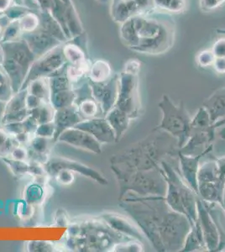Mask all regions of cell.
<instances>
[{
  "label": "cell",
  "mask_w": 225,
  "mask_h": 252,
  "mask_svg": "<svg viewBox=\"0 0 225 252\" xmlns=\"http://www.w3.org/2000/svg\"><path fill=\"white\" fill-rule=\"evenodd\" d=\"M120 200V206L131 215L157 251L172 252L184 247L191 223L185 215L171 209L164 197L126 194Z\"/></svg>",
  "instance_id": "1"
},
{
  "label": "cell",
  "mask_w": 225,
  "mask_h": 252,
  "mask_svg": "<svg viewBox=\"0 0 225 252\" xmlns=\"http://www.w3.org/2000/svg\"><path fill=\"white\" fill-rule=\"evenodd\" d=\"M176 34L174 21L167 17L152 16L151 13L137 15L120 25V36L133 52L161 55L173 46Z\"/></svg>",
  "instance_id": "2"
},
{
  "label": "cell",
  "mask_w": 225,
  "mask_h": 252,
  "mask_svg": "<svg viewBox=\"0 0 225 252\" xmlns=\"http://www.w3.org/2000/svg\"><path fill=\"white\" fill-rule=\"evenodd\" d=\"M157 135L148 137L110 158L111 170L114 171H147L156 169L167 156L178 155V143L167 132L161 129Z\"/></svg>",
  "instance_id": "3"
},
{
  "label": "cell",
  "mask_w": 225,
  "mask_h": 252,
  "mask_svg": "<svg viewBox=\"0 0 225 252\" xmlns=\"http://www.w3.org/2000/svg\"><path fill=\"white\" fill-rule=\"evenodd\" d=\"M102 219H81L69 223L65 246L71 252H112L117 244L129 241Z\"/></svg>",
  "instance_id": "4"
},
{
  "label": "cell",
  "mask_w": 225,
  "mask_h": 252,
  "mask_svg": "<svg viewBox=\"0 0 225 252\" xmlns=\"http://www.w3.org/2000/svg\"><path fill=\"white\" fill-rule=\"evenodd\" d=\"M120 188V198L133 192L139 196L165 197L167 184L161 169L114 171Z\"/></svg>",
  "instance_id": "5"
},
{
  "label": "cell",
  "mask_w": 225,
  "mask_h": 252,
  "mask_svg": "<svg viewBox=\"0 0 225 252\" xmlns=\"http://www.w3.org/2000/svg\"><path fill=\"white\" fill-rule=\"evenodd\" d=\"M161 166V171L167 184L165 196L166 204L174 211L185 215L190 221L192 227L193 226L197 221V199H195L193 190L164 160Z\"/></svg>",
  "instance_id": "6"
},
{
  "label": "cell",
  "mask_w": 225,
  "mask_h": 252,
  "mask_svg": "<svg viewBox=\"0 0 225 252\" xmlns=\"http://www.w3.org/2000/svg\"><path fill=\"white\" fill-rule=\"evenodd\" d=\"M3 52L2 66L11 81L14 94L19 92L32 64L37 57L23 39L1 44Z\"/></svg>",
  "instance_id": "7"
},
{
  "label": "cell",
  "mask_w": 225,
  "mask_h": 252,
  "mask_svg": "<svg viewBox=\"0 0 225 252\" xmlns=\"http://www.w3.org/2000/svg\"><path fill=\"white\" fill-rule=\"evenodd\" d=\"M159 107L163 113L162 120L159 127L155 129L167 132L177 138L179 149L183 148L188 142L191 131L192 120L185 107L183 103L179 106L175 105L167 95H163Z\"/></svg>",
  "instance_id": "8"
},
{
  "label": "cell",
  "mask_w": 225,
  "mask_h": 252,
  "mask_svg": "<svg viewBox=\"0 0 225 252\" xmlns=\"http://www.w3.org/2000/svg\"><path fill=\"white\" fill-rule=\"evenodd\" d=\"M138 75L123 71L118 77V97L114 107L126 113L131 120L140 115Z\"/></svg>",
  "instance_id": "9"
},
{
  "label": "cell",
  "mask_w": 225,
  "mask_h": 252,
  "mask_svg": "<svg viewBox=\"0 0 225 252\" xmlns=\"http://www.w3.org/2000/svg\"><path fill=\"white\" fill-rule=\"evenodd\" d=\"M63 45L52 49L46 54L36 58L32 67L26 76L23 86L20 90L26 89L29 83L38 78H48L63 66L66 65V58L64 57L63 51Z\"/></svg>",
  "instance_id": "10"
},
{
  "label": "cell",
  "mask_w": 225,
  "mask_h": 252,
  "mask_svg": "<svg viewBox=\"0 0 225 252\" xmlns=\"http://www.w3.org/2000/svg\"><path fill=\"white\" fill-rule=\"evenodd\" d=\"M50 12L60 24L68 40L85 33L72 0H54Z\"/></svg>",
  "instance_id": "11"
},
{
  "label": "cell",
  "mask_w": 225,
  "mask_h": 252,
  "mask_svg": "<svg viewBox=\"0 0 225 252\" xmlns=\"http://www.w3.org/2000/svg\"><path fill=\"white\" fill-rule=\"evenodd\" d=\"M44 166L50 178H53L59 170L68 169L74 173H78L85 178L95 181L96 183L101 185H107L108 183V179L104 178V176L101 172L94 169L91 166H87L80 161L71 160L69 158L52 157L50 158Z\"/></svg>",
  "instance_id": "12"
},
{
  "label": "cell",
  "mask_w": 225,
  "mask_h": 252,
  "mask_svg": "<svg viewBox=\"0 0 225 252\" xmlns=\"http://www.w3.org/2000/svg\"><path fill=\"white\" fill-rule=\"evenodd\" d=\"M155 10L152 0H112L110 15L115 23H125L137 16Z\"/></svg>",
  "instance_id": "13"
},
{
  "label": "cell",
  "mask_w": 225,
  "mask_h": 252,
  "mask_svg": "<svg viewBox=\"0 0 225 252\" xmlns=\"http://www.w3.org/2000/svg\"><path fill=\"white\" fill-rule=\"evenodd\" d=\"M118 77L115 75L108 80L101 83H95L89 80L92 95L99 104L101 113L105 116L110 109L114 108L118 97Z\"/></svg>",
  "instance_id": "14"
},
{
  "label": "cell",
  "mask_w": 225,
  "mask_h": 252,
  "mask_svg": "<svg viewBox=\"0 0 225 252\" xmlns=\"http://www.w3.org/2000/svg\"><path fill=\"white\" fill-rule=\"evenodd\" d=\"M57 141L67 144L77 149L87 151L94 154H100L102 152V144L89 133L75 127L63 132Z\"/></svg>",
  "instance_id": "15"
},
{
  "label": "cell",
  "mask_w": 225,
  "mask_h": 252,
  "mask_svg": "<svg viewBox=\"0 0 225 252\" xmlns=\"http://www.w3.org/2000/svg\"><path fill=\"white\" fill-rule=\"evenodd\" d=\"M28 91L27 89L20 90L12 96L3 109V115L1 117L2 125L22 122L31 115V110L26 107V96Z\"/></svg>",
  "instance_id": "16"
},
{
  "label": "cell",
  "mask_w": 225,
  "mask_h": 252,
  "mask_svg": "<svg viewBox=\"0 0 225 252\" xmlns=\"http://www.w3.org/2000/svg\"><path fill=\"white\" fill-rule=\"evenodd\" d=\"M75 128L93 135L101 144L116 142V137L111 126L105 117H94L83 120Z\"/></svg>",
  "instance_id": "17"
},
{
  "label": "cell",
  "mask_w": 225,
  "mask_h": 252,
  "mask_svg": "<svg viewBox=\"0 0 225 252\" xmlns=\"http://www.w3.org/2000/svg\"><path fill=\"white\" fill-rule=\"evenodd\" d=\"M197 221L195 224L199 227L206 248L210 251L216 250L219 247L220 240L218 229L208 215V210H206V207L200 203L198 198H197Z\"/></svg>",
  "instance_id": "18"
},
{
  "label": "cell",
  "mask_w": 225,
  "mask_h": 252,
  "mask_svg": "<svg viewBox=\"0 0 225 252\" xmlns=\"http://www.w3.org/2000/svg\"><path fill=\"white\" fill-rule=\"evenodd\" d=\"M21 39L26 41L29 47L37 58L46 54V52L55 47L64 44L52 36V34H48L40 28L35 32L22 34Z\"/></svg>",
  "instance_id": "19"
},
{
  "label": "cell",
  "mask_w": 225,
  "mask_h": 252,
  "mask_svg": "<svg viewBox=\"0 0 225 252\" xmlns=\"http://www.w3.org/2000/svg\"><path fill=\"white\" fill-rule=\"evenodd\" d=\"M83 121V118L80 115L79 111L75 104L63 109H57L53 120L56 127L55 142H57L58 138L63 132L66 129L73 128L77 124Z\"/></svg>",
  "instance_id": "20"
},
{
  "label": "cell",
  "mask_w": 225,
  "mask_h": 252,
  "mask_svg": "<svg viewBox=\"0 0 225 252\" xmlns=\"http://www.w3.org/2000/svg\"><path fill=\"white\" fill-rule=\"evenodd\" d=\"M213 146H210L206 152H202L199 155L187 156L180 152L178 153L181 159V169L183 172V176L185 178L186 184L188 187L193 190L196 194L198 195V183H197V172L199 169V160L202 156L207 154L209 151H211Z\"/></svg>",
  "instance_id": "21"
},
{
  "label": "cell",
  "mask_w": 225,
  "mask_h": 252,
  "mask_svg": "<svg viewBox=\"0 0 225 252\" xmlns=\"http://www.w3.org/2000/svg\"><path fill=\"white\" fill-rule=\"evenodd\" d=\"M102 219L108 225L111 227L115 231L120 233L129 237L142 240V235L137 227L134 226L131 221L128 220L126 217L114 213H103L98 216Z\"/></svg>",
  "instance_id": "22"
},
{
  "label": "cell",
  "mask_w": 225,
  "mask_h": 252,
  "mask_svg": "<svg viewBox=\"0 0 225 252\" xmlns=\"http://www.w3.org/2000/svg\"><path fill=\"white\" fill-rule=\"evenodd\" d=\"M203 107L207 109L212 124L225 116V87L218 89L206 99Z\"/></svg>",
  "instance_id": "23"
},
{
  "label": "cell",
  "mask_w": 225,
  "mask_h": 252,
  "mask_svg": "<svg viewBox=\"0 0 225 252\" xmlns=\"http://www.w3.org/2000/svg\"><path fill=\"white\" fill-rule=\"evenodd\" d=\"M104 117L114 130L116 142H118L128 129L131 119L126 113L118 109L117 107H114L110 109Z\"/></svg>",
  "instance_id": "24"
},
{
  "label": "cell",
  "mask_w": 225,
  "mask_h": 252,
  "mask_svg": "<svg viewBox=\"0 0 225 252\" xmlns=\"http://www.w3.org/2000/svg\"><path fill=\"white\" fill-rule=\"evenodd\" d=\"M38 12L40 19V25L39 27L40 29L47 32L48 34H52L56 39L60 40L62 43H66V41H68V39L66 38V34L63 32L62 26L55 20L51 12L49 10H39Z\"/></svg>",
  "instance_id": "25"
},
{
  "label": "cell",
  "mask_w": 225,
  "mask_h": 252,
  "mask_svg": "<svg viewBox=\"0 0 225 252\" xmlns=\"http://www.w3.org/2000/svg\"><path fill=\"white\" fill-rule=\"evenodd\" d=\"M46 198V184H39L32 181L24 189L23 200L32 206H39Z\"/></svg>",
  "instance_id": "26"
},
{
  "label": "cell",
  "mask_w": 225,
  "mask_h": 252,
  "mask_svg": "<svg viewBox=\"0 0 225 252\" xmlns=\"http://www.w3.org/2000/svg\"><path fill=\"white\" fill-rule=\"evenodd\" d=\"M112 77V68L107 61L99 59L91 63L88 78L95 83H101L108 80Z\"/></svg>",
  "instance_id": "27"
},
{
  "label": "cell",
  "mask_w": 225,
  "mask_h": 252,
  "mask_svg": "<svg viewBox=\"0 0 225 252\" xmlns=\"http://www.w3.org/2000/svg\"><path fill=\"white\" fill-rule=\"evenodd\" d=\"M63 51L66 63L69 64H77L89 60L88 52L76 43L74 40H70L63 44Z\"/></svg>",
  "instance_id": "28"
},
{
  "label": "cell",
  "mask_w": 225,
  "mask_h": 252,
  "mask_svg": "<svg viewBox=\"0 0 225 252\" xmlns=\"http://www.w3.org/2000/svg\"><path fill=\"white\" fill-rule=\"evenodd\" d=\"M154 9L166 14H180L188 8V0H152Z\"/></svg>",
  "instance_id": "29"
},
{
  "label": "cell",
  "mask_w": 225,
  "mask_h": 252,
  "mask_svg": "<svg viewBox=\"0 0 225 252\" xmlns=\"http://www.w3.org/2000/svg\"><path fill=\"white\" fill-rule=\"evenodd\" d=\"M76 100L74 89H66L59 92L52 93L50 97V103L55 109H63L73 105Z\"/></svg>",
  "instance_id": "30"
},
{
  "label": "cell",
  "mask_w": 225,
  "mask_h": 252,
  "mask_svg": "<svg viewBox=\"0 0 225 252\" xmlns=\"http://www.w3.org/2000/svg\"><path fill=\"white\" fill-rule=\"evenodd\" d=\"M29 94L40 97L45 102H50L51 89L49 85L48 78H41L33 80L29 83L26 88Z\"/></svg>",
  "instance_id": "31"
},
{
  "label": "cell",
  "mask_w": 225,
  "mask_h": 252,
  "mask_svg": "<svg viewBox=\"0 0 225 252\" xmlns=\"http://www.w3.org/2000/svg\"><path fill=\"white\" fill-rule=\"evenodd\" d=\"M74 104L77 106L83 120L97 117L99 112H101L99 104L94 99V97H85L83 99L77 101Z\"/></svg>",
  "instance_id": "32"
},
{
  "label": "cell",
  "mask_w": 225,
  "mask_h": 252,
  "mask_svg": "<svg viewBox=\"0 0 225 252\" xmlns=\"http://www.w3.org/2000/svg\"><path fill=\"white\" fill-rule=\"evenodd\" d=\"M56 109L50 102H44L40 106L31 110V115L40 124L48 123L54 120Z\"/></svg>",
  "instance_id": "33"
},
{
  "label": "cell",
  "mask_w": 225,
  "mask_h": 252,
  "mask_svg": "<svg viewBox=\"0 0 225 252\" xmlns=\"http://www.w3.org/2000/svg\"><path fill=\"white\" fill-rule=\"evenodd\" d=\"M20 30L23 34L34 32L39 29L40 25V15L39 12H28L22 17L18 20Z\"/></svg>",
  "instance_id": "34"
},
{
  "label": "cell",
  "mask_w": 225,
  "mask_h": 252,
  "mask_svg": "<svg viewBox=\"0 0 225 252\" xmlns=\"http://www.w3.org/2000/svg\"><path fill=\"white\" fill-rule=\"evenodd\" d=\"M20 146L13 135H9L4 128H0V158L9 157L12 151Z\"/></svg>",
  "instance_id": "35"
},
{
  "label": "cell",
  "mask_w": 225,
  "mask_h": 252,
  "mask_svg": "<svg viewBox=\"0 0 225 252\" xmlns=\"http://www.w3.org/2000/svg\"><path fill=\"white\" fill-rule=\"evenodd\" d=\"M14 94L11 81L2 65H0V102L7 103Z\"/></svg>",
  "instance_id": "36"
},
{
  "label": "cell",
  "mask_w": 225,
  "mask_h": 252,
  "mask_svg": "<svg viewBox=\"0 0 225 252\" xmlns=\"http://www.w3.org/2000/svg\"><path fill=\"white\" fill-rule=\"evenodd\" d=\"M3 162L9 166L12 173L18 178H21L26 175H29L30 163L28 160H18L12 159L9 157L1 158Z\"/></svg>",
  "instance_id": "37"
},
{
  "label": "cell",
  "mask_w": 225,
  "mask_h": 252,
  "mask_svg": "<svg viewBox=\"0 0 225 252\" xmlns=\"http://www.w3.org/2000/svg\"><path fill=\"white\" fill-rule=\"evenodd\" d=\"M22 34L23 33L20 30L18 20H12L3 30V34L0 38V44L20 40L21 39Z\"/></svg>",
  "instance_id": "38"
},
{
  "label": "cell",
  "mask_w": 225,
  "mask_h": 252,
  "mask_svg": "<svg viewBox=\"0 0 225 252\" xmlns=\"http://www.w3.org/2000/svg\"><path fill=\"white\" fill-rule=\"evenodd\" d=\"M52 142H55L53 139H48V138L41 137V136L34 135L32 137V141L30 142L28 148L34 152H38V153L49 155Z\"/></svg>",
  "instance_id": "39"
},
{
  "label": "cell",
  "mask_w": 225,
  "mask_h": 252,
  "mask_svg": "<svg viewBox=\"0 0 225 252\" xmlns=\"http://www.w3.org/2000/svg\"><path fill=\"white\" fill-rule=\"evenodd\" d=\"M56 249V245L51 241H30L26 244V251L30 252H52Z\"/></svg>",
  "instance_id": "40"
},
{
  "label": "cell",
  "mask_w": 225,
  "mask_h": 252,
  "mask_svg": "<svg viewBox=\"0 0 225 252\" xmlns=\"http://www.w3.org/2000/svg\"><path fill=\"white\" fill-rule=\"evenodd\" d=\"M55 134H56V127L53 121L48 123L40 124L34 132V135L53 139V140H54Z\"/></svg>",
  "instance_id": "41"
},
{
  "label": "cell",
  "mask_w": 225,
  "mask_h": 252,
  "mask_svg": "<svg viewBox=\"0 0 225 252\" xmlns=\"http://www.w3.org/2000/svg\"><path fill=\"white\" fill-rule=\"evenodd\" d=\"M215 58H216L211 50H204L197 55L196 62L198 64V66L207 67V66H213Z\"/></svg>",
  "instance_id": "42"
},
{
  "label": "cell",
  "mask_w": 225,
  "mask_h": 252,
  "mask_svg": "<svg viewBox=\"0 0 225 252\" xmlns=\"http://www.w3.org/2000/svg\"><path fill=\"white\" fill-rule=\"evenodd\" d=\"M59 184L63 185H70L74 182V172L68 169H61L54 175L53 178Z\"/></svg>",
  "instance_id": "43"
},
{
  "label": "cell",
  "mask_w": 225,
  "mask_h": 252,
  "mask_svg": "<svg viewBox=\"0 0 225 252\" xmlns=\"http://www.w3.org/2000/svg\"><path fill=\"white\" fill-rule=\"evenodd\" d=\"M225 3V0H199L201 10L205 13L214 11Z\"/></svg>",
  "instance_id": "44"
},
{
  "label": "cell",
  "mask_w": 225,
  "mask_h": 252,
  "mask_svg": "<svg viewBox=\"0 0 225 252\" xmlns=\"http://www.w3.org/2000/svg\"><path fill=\"white\" fill-rule=\"evenodd\" d=\"M33 210H34V206L27 204L25 200L20 201L18 204V215L20 216V219L27 220L31 218L33 215Z\"/></svg>",
  "instance_id": "45"
},
{
  "label": "cell",
  "mask_w": 225,
  "mask_h": 252,
  "mask_svg": "<svg viewBox=\"0 0 225 252\" xmlns=\"http://www.w3.org/2000/svg\"><path fill=\"white\" fill-rule=\"evenodd\" d=\"M9 158L18 160H28V148L26 146H18L12 151Z\"/></svg>",
  "instance_id": "46"
},
{
  "label": "cell",
  "mask_w": 225,
  "mask_h": 252,
  "mask_svg": "<svg viewBox=\"0 0 225 252\" xmlns=\"http://www.w3.org/2000/svg\"><path fill=\"white\" fill-rule=\"evenodd\" d=\"M211 51L216 58H225V38L217 40L212 46Z\"/></svg>",
  "instance_id": "47"
},
{
  "label": "cell",
  "mask_w": 225,
  "mask_h": 252,
  "mask_svg": "<svg viewBox=\"0 0 225 252\" xmlns=\"http://www.w3.org/2000/svg\"><path fill=\"white\" fill-rule=\"evenodd\" d=\"M22 124H23L25 132L33 135H34V132L37 129L38 126H39V123L36 121V120L31 115H29L26 120L22 121Z\"/></svg>",
  "instance_id": "48"
},
{
  "label": "cell",
  "mask_w": 225,
  "mask_h": 252,
  "mask_svg": "<svg viewBox=\"0 0 225 252\" xmlns=\"http://www.w3.org/2000/svg\"><path fill=\"white\" fill-rule=\"evenodd\" d=\"M3 127L9 135H13V136H15L22 132H25L22 122L6 124V125H3Z\"/></svg>",
  "instance_id": "49"
},
{
  "label": "cell",
  "mask_w": 225,
  "mask_h": 252,
  "mask_svg": "<svg viewBox=\"0 0 225 252\" xmlns=\"http://www.w3.org/2000/svg\"><path fill=\"white\" fill-rule=\"evenodd\" d=\"M26 107L27 109L32 110V109H35L37 107L40 106L45 101L42 100L40 97H36L32 94H27L26 96Z\"/></svg>",
  "instance_id": "50"
},
{
  "label": "cell",
  "mask_w": 225,
  "mask_h": 252,
  "mask_svg": "<svg viewBox=\"0 0 225 252\" xmlns=\"http://www.w3.org/2000/svg\"><path fill=\"white\" fill-rule=\"evenodd\" d=\"M14 137L15 138V140L17 141L18 144H19L20 146L28 147L29 145H30V142H31L32 137H33V135L28 134V133H26V132H22V133H20L19 135H15Z\"/></svg>",
  "instance_id": "51"
},
{
  "label": "cell",
  "mask_w": 225,
  "mask_h": 252,
  "mask_svg": "<svg viewBox=\"0 0 225 252\" xmlns=\"http://www.w3.org/2000/svg\"><path fill=\"white\" fill-rule=\"evenodd\" d=\"M32 2L37 6L39 10L45 11V10H51L54 0H32Z\"/></svg>",
  "instance_id": "52"
},
{
  "label": "cell",
  "mask_w": 225,
  "mask_h": 252,
  "mask_svg": "<svg viewBox=\"0 0 225 252\" xmlns=\"http://www.w3.org/2000/svg\"><path fill=\"white\" fill-rule=\"evenodd\" d=\"M213 66L217 72H219L220 74H225V58H215Z\"/></svg>",
  "instance_id": "53"
},
{
  "label": "cell",
  "mask_w": 225,
  "mask_h": 252,
  "mask_svg": "<svg viewBox=\"0 0 225 252\" xmlns=\"http://www.w3.org/2000/svg\"><path fill=\"white\" fill-rule=\"evenodd\" d=\"M3 48H2V46H1V44H0V65H2V63H3Z\"/></svg>",
  "instance_id": "54"
},
{
  "label": "cell",
  "mask_w": 225,
  "mask_h": 252,
  "mask_svg": "<svg viewBox=\"0 0 225 252\" xmlns=\"http://www.w3.org/2000/svg\"><path fill=\"white\" fill-rule=\"evenodd\" d=\"M223 208L225 209V184L223 191Z\"/></svg>",
  "instance_id": "55"
},
{
  "label": "cell",
  "mask_w": 225,
  "mask_h": 252,
  "mask_svg": "<svg viewBox=\"0 0 225 252\" xmlns=\"http://www.w3.org/2000/svg\"><path fill=\"white\" fill-rule=\"evenodd\" d=\"M96 1L100 3H109V2L111 3L112 0H96Z\"/></svg>",
  "instance_id": "56"
},
{
  "label": "cell",
  "mask_w": 225,
  "mask_h": 252,
  "mask_svg": "<svg viewBox=\"0 0 225 252\" xmlns=\"http://www.w3.org/2000/svg\"><path fill=\"white\" fill-rule=\"evenodd\" d=\"M216 32L219 34H225V29H220V28H219V29L216 30Z\"/></svg>",
  "instance_id": "57"
},
{
  "label": "cell",
  "mask_w": 225,
  "mask_h": 252,
  "mask_svg": "<svg viewBox=\"0 0 225 252\" xmlns=\"http://www.w3.org/2000/svg\"><path fill=\"white\" fill-rule=\"evenodd\" d=\"M222 136L223 138H225V128L224 129V130L222 131Z\"/></svg>",
  "instance_id": "58"
}]
</instances>
